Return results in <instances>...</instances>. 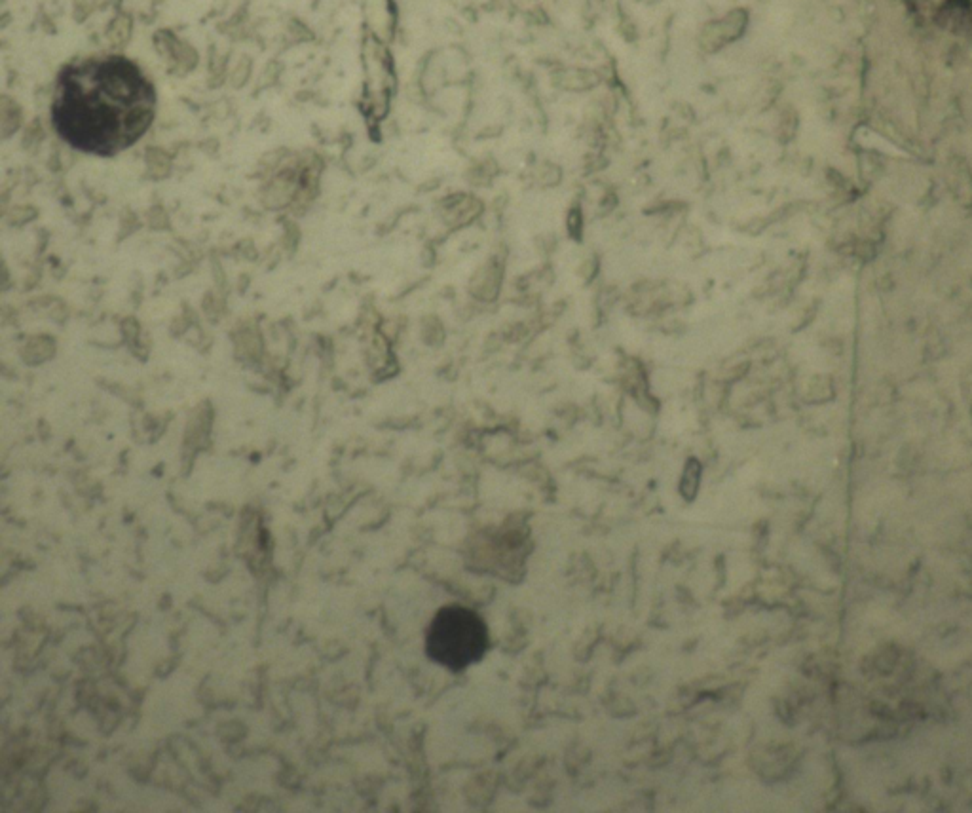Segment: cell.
Listing matches in <instances>:
<instances>
[{"instance_id":"1","label":"cell","mask_w":972,"mask_h":813,"mask_svg":"<svg viewBox=\"0 0 972 813\" xmlns=\"http://www.w3.org/2000/svg\"><path fill=\"white\" fill-rule=\"evenodd\" d=\"M154 114V84L128 57H88L59 73L52 122L76 151L95 156L128 151L149 132Z\"/></svg>"},{"instance_id":"2","label":"cell","mask_w":972,"mask_h":813,"mask_svg":"<svg viewBox=\"0 0 972 813\" xmlns=\"http://www.w3.org/2000/svg\"><path fill=\"white\" fill-rule=\"evenodd\" d=\"M488 648V629L471 608L443 606L431 620L426 650L435 663L450 671H462L479 662Z\"/></svg>"}]
</instances>
